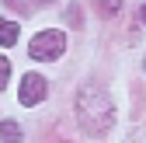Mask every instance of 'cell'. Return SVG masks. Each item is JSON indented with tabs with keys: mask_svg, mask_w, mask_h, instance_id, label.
I'll use <instances>...</instances> for the list:
<instances>
[{
	"mask_svg": "<svg viewBox=\"0 0 146 143\" xmlns=\"http://www.w3.org/2000/svg\"><path fill=\"white\" fill-rule=\"evenodd\" d=\"M77 115H80V126L87 133H108V126H111V101H108V94L101 91V87L87 84L84 91L77 94Z\"/></svg>",
	"mask_w": 146,
	"mask_h": 143,
	"instance_id": "obj_1",
	"label": "cell"
},
{
	"mask_svg": "<svg viewBox=\"0 0 146 143\" xmlns=\"http://www.w3.org/2000/svg\"><path fill=\"white\" fill-rule=\"evenodd\" d=\"M66 49V35L63 31H38L28 45V56L31 59H59Z\"/></svg>",
	"mask_w": 146,
	"mask_h": 143,
	"instance_id": "obj_2",
	"label": "cell"
},
{
	"mask_svg": "<svg viewBox=\"0 0 146 143\" xmlns=\"http://www.w3.org/2000/svg\"><path fill=\"white\" fill-rule=\"evenodd\" d=\"M45 91H49V84H45L42 74H25L21 87H17V101H21V105H38L45 98Z\"/></svg>",
	"mask_w": 146,
	"mask_h": 143,
	"instance_id": "obj_3",
	"label": "cell"
},
{
	"mask_svg": "<svg viewBox=\"0 0 146 143\" xmlns=\"http://www.w3.org/2000/svg\"><path fill=\"white\" fill-rule=\"evenodd\" d=\"M0 140L4 143H21V126H17L14 119H4L0 122Z\"/></svg>",
	"mask_w": 146,
	"mask_h": 143,
	"instance_id": "obj_4",
	"label": "cell"
},
{
	"mask_svg": "<svg viewBox=\"0 0 146 143\" xmlns=\"http://www.w3.org/2000/svg\"><path fill=\"white\" fill-rule=\"evenodd\" d=\"M17 35H21V31H17L14 21H0V45H14Z\"/></svg>",
	"mask_w": 146,
	"mask_h": 143,
	"instance_id": "obj_5",
	"label": "cell"
},
{
	"mask_svg": "<svg viewBox=\"0 0 146 143\" xmlns=\"http://www.w3.org/2000/svg\"><path fill=\"white\" fill-rule=\"evenodd\" d=\"M7 77H11V63H7V56H0V91H4Z\"/></svg>",
	"mask_w": 146,
	"mask_h": 143,
	"instance_id": "obj_6",
	"label": "cell"
},
{
	"mask_svg": "<svg viewBox=\"0 0 146 143\" xmlns=\"http://www.w3.org/2000/svg\"><path fill=\"white\" fill-rule=\"evenodd\" d=\"M118 7H122V0H101V11L104 14H118Z\"/></svg>",
	"mask_w": 146,
	"mask_h": 143,
	"instance_id": "obj_7",
	"label": "cell"
},
{
	"mask_svg": "<svg viewBox=\"0 0 146 143\" xmlns=\"http://www.w3.org/2000/svg\"><path fill=\"white\" fill-rule=\"evenodd\" d=\"M139 14H143V25H146V7H143V11H139Z\"/></svg>",
	"mask_w": 146,
	"mask_h": 143,
	"instance_id": "obj_8",
	"label": "cell"
}]
</instances>
